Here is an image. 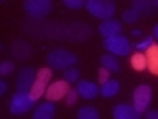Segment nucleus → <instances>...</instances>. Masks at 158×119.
I'll return each mask as SVG.
<instances>
[{
    "label": "nucleus",
    "mask_w": 158,
    "mask_h": 119,
    "mask_svg": "<svg viewBox=\"0 0 158 119\" xmlns=\"http://www.w3.org/2000/svg\"><path fill=\"white\" fill-rule=\"evenodd\" d=\"M77 61V56L69 50L64 48H54L46 55V64L51 69H64L73 68Z\"/></svg>",
    "instance_id": "1"
},
{
    "label": "nucleus",
    "mask_w": 158,
    "mask_h": 119,
    "mask_svg": "<svg viewBox=\"0 0 158 119\" xmlns=\"http://www.w3.org/2000/svg\"><path fill=\"white\" fill-rule=\"evenodd\" d=\"M35 98L31 96V93L28 91H17L12 96L8 103V111L15 114V116H22V114H27L30 109L35 106Z\"/></svg>",
    "instance_id": "2"
},
{
    "label": "nucleus",
    "mask_w": 158,
    "mask_h": 119,
    "mask_svg": "<svg viewBox=\"0 0 158 119\" xmlns=\"http://www.w3.org/2000/svg\"><path fill=\"white\" fill-rule=\"evenodd\" d=\"M86 8L92 17L101 18L102 22L112 18L115 13V3L112 0H86Z\"/></svg>",
    "instance_id": "3"
},
{
    "label": "nucleus",
    "mask_w": 158,
    "mask_h": 119,
    "mask_svg": "<svg viewBox=\"0 0 158 119\" xmlns=\"http://www.w3.org/2000/svg\"><path fill=\"white\" fill-rule=\"evenodd\" d=\"M102 46L106 48V51H109L114 56H127L132 51V43L128 42L127 37L123 35H117V37L110 38H104Z\"/></svg>",
    "instance_id": "4"
},
{
    "label": "nucleus",
    "mask_w": 158,
    "mask_h": 119,
    "mask_svg": "<svg viewBox=\"0 0 158 119\" xmlns=\"http://www.w3.org/2000/svg\"><path fill=\"white\" fill-rule=\"evenodd\" d=\"M152 88L148 84H138V86L133 89L132 93V106L137 109L138 112H147L148 111V106H150V101H152Z\"/></svg>",
    "instance_id": "5"
},
{
    "label": "nucleus",
    "mask_w": 158,
    "mask_h": 119,
    "mask_svg": "<svg viewBox=\"0 0 158 119\" xmlns=\"http://www.w3.org/2000/svg\"><path fill=\"white\" fill-rule=\"evenodd\" d=\"M51 76H53V69L46 66V68H40L36 73V79H35V84L31 88V96L35 98V101H38L41 96H44L48 86L51 84Z\"/></svg>",
    "instance_id": "6"
},
{
    "label": "nucleus",
    "mask_w": 158,
    "mask_h": 119,
    "mask_svg": "<svg viewBox=\"0 0 158 119\" xmlns=\"http://www.w3.org/2000/svg\"><path fill=\"white\" fill-rule=\"evenodd\" d=\"M23 10L27 12L31 18L41 20L53 10V3L49 0H25Z\"/></svg>",
    "instance_id": "7"
},
{
    "label": "nucleus",
    "mask_w": 158,
    "mask_h": 119,
    "mask_svg": "<svg viewBox=\"0 0 158 119\" xmlns=\"http://www.w3.org/2000/svg\"><path fill=\"white\" fill-rule=\"evenodd\" d=\"M92 35V30L89 28V25L82 23V22H73L68 25V35L66 38L73 43H82L87 42Z\"/></svg>",
    "instance_id": "8"
},
{
    "label": "nucleus",
    "mask_w": 158,
    "mask_h": 119,
    "mask_svg": "<svg viewBox=\"0 0 158 119\" xmlns=\"http://www.w3.org/2000/svg\"><path fill=\"white\" fill-rule=\"evenodd\" d=\"M36 73L33 66H23L20 68V71L17 74V91H31L33 84H35V79H36Z\"/></svg>",
    "instance_id": "9"
},
{
    "label": "nucleus",
    "mask_w": 158,
    "mask_h": 119,
    "mask_svg": "<svg viewBox=\"0 0 158 119\" xmlns=\"http://www.w3.org/2000/svg\"><path fill=\"white\" fill-rule=\"evenodd\" d=\"M69 89H71V86H69V83L66 79H56V81H53L48 86L46 93H44V98H46V101H53V103L59 101V99L66 98Z\"/></svg>",
    "instance_id": "10"
},
{
    "label": "nucleus",
    "mask_w": 158,
    "mask_h": 119,
    "mask_svg": "<svg viewBox=\"0 0 158 119\" xmlns=\"http://www.w3.org/2000/svg\"><path fill=\"white\" fill-rule=\"evenodd\" d=\"M66 35H68V27L59 22H48V23H43L41 27V37L61 40V38H66Z\"/></svg>",
    "instance_id": "11"
},
{
    "label": "nucleus",
    "mask_w": 158,
    "mask_h": 119,
    "mask_svg": "<svg viewBox=\"0 0 158 119\" xmlns=\"http://www.w3.org/2000/svg\"><path fill=\"white\" fill-rule=\"evenodd\" d=\"M97 32L102 35L104 38H110V37H117L122 32V23L115 18H109L101 22V25L97 27Z\"/></svg>",
    "instance_id": "12"
},
{
    "label": "nucleus",
    "mask_w": 158,
    "mask_h": 119,
    "mask_svg": "<svg viewBox=\"0 0 158 119\" xmlns=\"http://www.w3.org/2000/svg\"><path fill=\"white\" fill-rule=\"evenodd\" d=\"M112 117L114 119H140V112L137 111L132 104H115L112 108Z\"/></svg>",
    "instance_id": "13"
},
{
    "label": "nucleus",
    "mask_w": 158,
    "mask_h": 119,
    "mask_svg": "<svg viewBox=\"0 0 158 119\" xmlns=\"http://www.w3.org/2000/svg\"><path fill=\"white\" fill-rule=\"evenodd\" d=\"M76 89H77L79 96L84 98V99H94L101 94V88H99L96 83L89 81V79H81V81L77 83Z\"/></svg>",
    "instance_id": "14"
},
{
    "label": "nucleus",
    "mask_w": 158,
    "mask_h": 119,
    "mask_svg": "<svg viewBox=\"0 0 158 119\" xmlns=\"http://www.w3.org/2000/svg\"><path fill=\"white\" fill-rule=\"evenodd\" d=\"M54 114H56V106H54L53 101H44L40 103L36 108L33 109L31 117L33 119H53Z\"/></svg>",
    "instance_id": "15"
},
{
    "label": "nucleus",
    "mask_w": 158,
    "mask_h": 119,
    "mask_svg": "<svg viewBox=\"0 0 158 119\" xmlns=\"http://www.w3.org/2000/svg\"><path fill=\"white\" fill-rule=\"evenodd\" d=\"M12 53H13V56L20 60V61H23V60H27L31 56V46L27 43V42H23V40H13L12 42Z\"/></svg>",
    "instance_id": "16"
},
{
    "label": "nucleus",
    "mask_w": 158,
    "mask_h": 119,
    "mask_svg": "<svg viewBox=\"0 0 158 119\" xmlns=\"http://www.w3.org/2000/svg\"><path fill=\"white\" fill-rule=\"evenodd\" d=\"M132 8L138 10L140 13L150 15V13H153L158 8V0H133Z\"/></svg>",
    "instance_id": "17"
},
{
    "label": "nucleus",
    "mask_w": 158,
    "mask_h": 119,
    "mask_svg": "<svg viewBox=\"0 0 158 119\" xmlns=\"http://www.w3.org/2000/svg\"><path fill=\"white\" fill-rule=\"evenodd\" d=\"M99 63H101V68H106L109 73H118L120 71V63H118L117 56H114V55H102L101 60H99Z\"/></svg>",
    "instance_id": "18"
},
{
    "label": "nucleus",
    "mask_w": 158,
    "mask_h": 119,
    "mask_svg": "<svg viewBox=\"0 0 158 119\" xmlns=\"http://www.w3.org/2000/svg\"><path fill=\"white\" fill-rule=\"evenodd\" d=\"M147 63H148V71L153 74H158V45L155 43L152 48H148L147 51Z\"/></svg>",
    "instance_id": "19"
},
{
    "label": "nucleus",
    "mask_w": 158,
    "mask_h": 119,
    "mask_svg": "<svg viewBox=\"0 0 158 119\" xmlns=\"http://www.w3.org/2000/svg\"><path fill=\"white\" fill-rule=\"evenodd\" d=\"M120 89V83L117 79H109L107 83L101 84V96L104 98H114Z\"/></svg>",
    "instance_id": "20"
},
{
    "label": "nucleus",
    "mask_w": 158,
    "mask_h": 119,
    "mask_svg": "<svg viewBox=\"0 0 158 119\" xmlns=\"http://www.w3.org/2000/svg\"><path fill=\"white\" fill-rule=\"evenodd\" d=\"M130 64L133 69L137 71H143V69H148V63H147V55L142 51H135L130 58Z\"/></svg>",
    "instance_id": "21"
},
{
    "label": "nucleus",
    "mask_w": 158,
    "mask_h": 119,
    "mask_svg": "<svg viewBox=\"0 0 158 119\" xmlns=\"http://www.w3.org/2000/svg\"><path fill=\"white\" fill-rule=\"evenodd\" d=\"M77 119H99V111L94 106H82L77 111Z\"/></svg>",
    "instance_id": "22"
},
{
    "label": "nucleus",
    "mask_w": 158,
    "mask_h": 119,
    "mask_svg": "<svg viewBox=\"0 0 158 119\" xmlns=\"http://www.w3.org/2000/svg\"><path fill=\"white\" fill-rule=\"evenodd\" d=\"M140 12H138V10H135V8H127V10H123V13H122V20H123V22H125V23H135L137 22V20L138 18H140Z\"/></svg>",
    "instance_id": "23"
},
{
    "label": "nucleus",
    "mask_w": 158,
    "mask_h": 119,
    "mask_svg": "<svg viewBox=\"0 0 158 119\" xmlns=\"http://www.w3.org/2000/svg\"><path fill=\"white\" fill-rule=\"evenodd\" d=\"M153 45H155V40H153V37L150 35V37H145V38H142L138 43H135V50H137V51L145 53L148 48L153 46Z\"/></svg>",
    "instance_id": "24"
},
{
    "label": "nucleus",
    "mask_w": 158,
    "mask_h": 119,
    "mask_svg": "<svg viewBox=\"0 0 158 119\" xmlns=\"http://www.w3.org/2000/svg\"><path fill=\"white\" fill-rule=\"evenodd\" d=\"M63 79H66L69 84L71 83H79L81 81V79H79V69L77 68H68L63 74Z\"/></svg>",
    "instance_id": "25"
},
{
    "label": "nucleus",
    "mask_w": 158,
    "mask_h": 119,
    "mask_svg": "<svg viewBox=\"0 0 158 119\" xmlns=\"http://www.w3.org/2000/svg\"><path fill=\"white\" fill-rule=\"evenodd\" d=\"M15 69V64L13 61H2L0 63V76H8V74H12Z\"/></svg>",
    "instance_id": "26"
},
{
    "label": "nucleus",
    "mask_w": 158,
    "mask_h": 119,
    "mask_svg": "<svg viewBox=\"0 0 158 119\" xmlns=\"http://www.w3.org/2000/svg\"><path fill=\"white\" fill-rule=\"evenodd\" d=\"M66 104L68 106H74V104L77 103V99H79V93H77V89L76 88H71L68 91V94H66Z\"/></svg>",
    "instance_id": "27"
},
{
    "label": "nucleus",
    "mask_w": 158,
    "mask_h": 119,
    "mask_svg": "<svg viewBox=\"0 0 158 119\" xmlns=\"http://www.w3.org/2000/svg\"><path fill=\"white\" fill-rule=\"evenodd\" d=\"M63 5L66 8H71V10H79V8L86 7V2L84 0H64Z\"/></svg>",
    "instance_id": "28"
},
{
    "label": "nucleus",
    "mask_w": 158,
    "mask_h": 119,
    "mask_svg": "<svg viewBox=\"0 0 158 119\" xmlns=\"http://www.w3.org/2000/svg\"><path fill=\"white\" fill-rule=\"evenodd\" d=\"M109 74H110V73H109V71H107L106 68H99V73H97L99 83H101V84H104V83H107L109 79H110V78H109Z\"/></svg>",
    "instance_id": "29"
},
{
    "label": "nucleus",
    "mask_w": 158,
    "mask_h": 119,
    "mask_svg": "<svg viewBox=\"0 0 158 119\" xmlns=\"http://www.w3.org/2000/svg\"><path fill=\"white\" fill-rule=\"evenodd\" d=\"M145 119H158V109H148L145 112Z\"/></svg>",
    "instance_id": "30"
},
{
    "label": "nucleus",
    "mask_w": 158,
    "mask_h": 119,
    "mask_svg": "<svg viewBox=\"0 0 158 119\" xmlns=\"http://www.w3.org/2000/svg\"><path fill=\"white\" fill-rule=\"evenodd\" d=\"M152 37H153V40H156V42H158V23L153 25V28H152Z\"/></svg>",
    "instance_id": "31"
},
{
    "label": "nucleus",
    "mask_w": 158,
    "mask_h": 119,
    "mask_svg": "<svg viewBox=\"0 0 158 119\" xmlns=\"http://www.w3.org/2000/svg\"><path fill=\"white\" fill-rule=\"evenodd\" d=\"M5 91H7V83L2 79V81H0V94H5Z\"/></svg>",
    "instance_id": "32"
},
{
    "label": "nucleus",
    "mask_w": 158,
    "mask_h": 119,
    "mask_svg": "<svg viewBox=\"0 0 158 119\" xmlns=\"http://www.w3.org/2000/svg\"><path fill=\"white\" fill-rule=\"evenodd\" d=\"M140 35H142V32H140V30H133V32H132V37H135V38H138Z\"/></svg>",
    "instance_id": "33"
}]
</instances>
